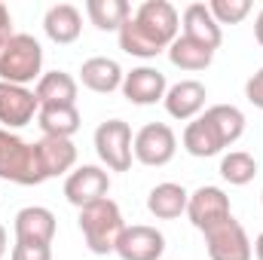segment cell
<instances>
[{"mask_svg":"<svg viewBox=\"0 0 263 260\" xmlns=\"http://www.w3.org/2000/svg\"><path fill=\"white\" fill-rule=\"evenodd\" d=\"M123 67L120 62L107 59V55H95V59H86L80 67V83L98 95H110L117 89H123Z\"/></svg>","mask_w":263,"mask_h":260,"instance_id":"2e32d148","label":"cell"},{"mask_svg":"<svg viewBox=\"0 0 263 260\" xmlns=\"http://www.w3.org/2000/svg\"><path fill=\"white\" fill-rule=\"evenodd\" d=\"M202 236H205V251H208L211 260H251L254 257L251 239H248L245 227L236 217L220 220L217 227L205 230Z\"/></svg>","mask_w":263,"mask_h":260,"instance_id":"52a82bcc","label":"cell"},{"mask_svg":"<svg viewBox=\"0 0 263 260\" xmlns=\"http://www.w3.org/2000/svg\"><path fill=\"white\" fill-rule=\"evenodd\" d=\"M132 153L141 165L159 169L168 165L178 153V135L165 123H147L144 129H138L135 141H132Z\"/></svg>","mask_w":263,"mask_h":260,"instance_id":"8992f818","label":"cell"},{"mask_svg":"<svg viewBox=\"0 0 263 260\" xmlns=\"http://www.w3.org/2000/svg\"><path fill=\"white\" fill-rule=\"evenodd\" d=\"M43 31H46V37H49L52 43L67 46V43H73V40L80 37V31H83V15H80V9H77L73 3H55V6H49L46 15H43Z\"/></svg>","mask_w":263,"mask_h":260,"instance_id":"d6986e66","label":"cell"},{"mask_svg":"<svg viewBox=\"0 0 263 260\" xmlns=\"http://www.w3.org/2000/svg\"><path fill=\"white\" fill-rule=\"evenodd\" d=\"M132 129L126 120H104L95 129V153L107 165V172H129L132 169Z\"/></svg>","mask_w":263,"mask_h":260,"instance_id":"5b68a950","label":"cell"},{"mask_svg":"<svg viewBox=\"0 0 263 260\" xmlns=\"http://www.w3.org/2000/svg\"><path fill=\"white\" fill-rule=\"evenodd\" d=\"M257 175V159L245 150H230L223 159H220V178L233 187H245L251 184Z\"/></svg>","mask_w":263,"mask_h":260,"instance_id":"484cf974","label":"cell"},{"mask_svg":"<svg viewBox=\"0 0 263 260\" xmlns=\"http://www.w3.org/2000/svg\"><path fill=\"white\" fill-rule=\"evenodd\" d=\"M43 77V46L31 34H12L0 49V83L28 86Z\"/></svg>","mask_w":263,"mask_h":260,"instance_id":"277c9868","label":"cell"},{"mask_svg":"<svg viewBox=\"0 0 263 260\" xmlns=\"http://www.w3.org/2000/svg\"><path fill=\"white\" fill-rule=\"evenodd\" d=\"M34 144H37V156H40V165H43L46 181L73 172V165H77V147H73L70 138H46L43 135Z\"/></svg>","mask_w":263,"mask_h":260,"instance_id":"e0dca14e","label":"cell"},{"mask_svg":"<svg viewBox=\"0 0 263 260\" xmlns=\"http://www.w3.org/2000/svg\"><path fill=\"white\" fill-rule=\"evenodd\" d=\"M187 217H190V224L196 227L199 233H205V230L217 227L220 220L233 217L230 196L223 193L220 187H211V184L199 187V190L190 193V202H187Z\"/></svg>","mask_w":263,"mask_h":260,"instance_id":"30bf717a","label":"cell"},{"mask_svg":"<svg viewBox=\"0 0 263 260\" xmlns=\"http://www.w3.org/2000/svg\"><path fill=\"white\" fill-rule=\"evenodd\" d=\"M6 245H9V239H6V227L0 224V260L6 257Z\"/></svg>","mask_w":263,"mask_h":260,"instance_id":"1f68e13d","label":"cell"},{"mask_svg":"<svg viewBox=\"0 0 263 260\" xmlns=\"http://www.w3.org/2000/svg\"><path fill=\"white\" fill-rule=\"evenodd\" d=\"M187 202H190V193L181 187V184H156L150 193H147V211L159 220H175L181 214H187Z\"/></svg>","mask_w":263,"mask_h":260,"instance_id":"44dd1931","label":"cell"},{"mask_svg":"<svg viewBox=\"0 0 263 260\" xmlns=\"http://www.w3.org/2000/svg\"><path fill=\"white\" fill-rule=\"evenodd\" d=\"M77 224H80V233H83L86 248L92 254H114L117 251V239L126 230L123 211H120V205L110 196L101 199V202H95V205L80 208Z\"/></svg>","mask_w":263,"mask_h":260,"instance_id":"7a4b0ae2","label":"cell"},{"mask_svg":"<svg viewBox=\"0 0 263 260\" xmlns=\"http://www.w3.org/2000/svg\"><path fill=\"white\" fill-rule=\"evenodd\" d=\"M251 248H254V257H257V260H263V233L257 236V242H254Z\"/></svg>","mask_w":263,"mask_h":260,"instance_id":"d6a6232c","label":"cell"},{"mask_svg":"<svg viewBox=\"0 0 263 260\" xmlns=\"http://www.w3.org/2000/svg\"><path fill=\"white\" fill-rule=\"evenodd\" d=\"M86 15L98 31H117L132 18V6L126 0H86Z\"/></svg>","mask_w":263,"mask_h":260,"instance_id":"cb8c5ba5","label":"cell"},{"mask_svg":"<svg viewBox=\"0 0 263 260\" xmlns=\"http://www.w3.org/2000/svg\"><path fill=\"white\" fill-rule=\"evenodd\" d=\"M217 25H239L251 12V0H211L208 3Z\"/></svg>","mask_w":263,"mask_h":260,"instance_id":"4316f807","label":"cell"},{"mask_svg":"<svg viewBox=\"0 0 263 260\" xmlns=\"http://www.w3.org/2000/svg\"><path fill=\"white\" fill-rule=\"evenodd\" d=\"M165 92H168V83H165V73L159 67L141 65V67H132L123 77V95L132 104H141V107L156 104V101L165 98Z\"/></svg>","mask_w":263,"mask_h":260,"instance_id":"4fadbf2b","label":"cell"},{"mask_svg":"<svg viewBox=\"0 0 263 260\" xmlns=\"http://www.w3.org/2000/svg\"><path fill=\"white\" fill-rule=\"evenodd\" d=\"M165 52H168V62H172V65L181 67V70H190V73L205 70V67L214 62V49L202 46V43L184 37V34H178V40H175Z\"/></svg>","mask_w":263,"mask_h":260,"instance_id":"603a6c76","label":"cell"},{"mask_svg":"<svg viewBox=\"0 0 263 260\" xmlns=\"http://www.w3.org/2000/svg\"><path fill=\"white\" fill-rule=\"evenodd\" d=\"M205 98H208V92L199 80H181V83L168 86L162 104L172 120H196L205 110Z\"/></svg>","mask_w":263,"mask_h":260,"instance_id":"9a60e30c","label":"cell"},{"mask_svg":"<svg viewBox=\"0 0 263 260\" xmlns=\"http://www.w3.org/2000/svg\"><path fill=\"white\" fill-rule=\"evenodd\" d=\"M260 202H263V193H260Z\"/></svg>","mask_w":263,"mask_h":260,"instance_id":"836d02e7","label":"cell"},{"mask_svg":"<svg viewBox=\"0 0 263 260\" xmlns=\"http://www.w3.org/2000/svg\"><path fill=\"white\" fill-rule=\"evenodd\" d=\"M245 98H248L257 110H263V67H257V70L248 77V83H245Z\"/></svg>","mask_w":263,"mask_h":260,"instance_id":"f1b7e54d","label":"cell"},{"mask_svg":"<svg viewBox=\"0 0 263 260\" xmlns=\"http://www.w3.org/2000/svg\"><path fill=\"white\" fill-rule=\"evenodd\" d=\"M254 37H257V43L263 46V9L257 12V18H254Z\"/></svg>","mask_w":263,"mask_h":260,"instance_id":"4dcf8cb0","label":"cell"},{"mask_svg":"<svg viewBox=\"0 0 263 260\" xmlns=\"http://www.w3.org/2000/svg\"><path fill=\"white\" fill-rule=\"evenodd\" d=\"M12 40V15L6 9V3H0V49Z\"/></svg>","mask_w":263,"mask_h":260,"instance_id":"f546056e","label":"cell"},{"mask_svg":"<svg viewBox=\"0 0 263 260\" xmlns=\"http://www.w3.org/2000/svg\"><path fill=\"white\" fill-rule=\"evenodd\" d=\"M117 254L123 260H159L165 254V236L147 224L126 227L117 239Z\"/></svg>","mask_w":263,"mask_h":260,"instance_id":"7c38bea8","label":"cell"},{"mask_svg":"<svg viewBox=\"0 0 263 260\" xmlns=\"http://www.w3.org/2000/svg\"><path fill=\"white\" fill-rule=\"evenodd\" d=\"M181 31H184V37L196 40V43L208 46V49H217V46L223 43L220 25L214 22L208 3H190V6L184 9V15H181Z\"/></svg>","mask_w":263,"mask_h":260,"instance_id":"ac0fdd59","label":"cell"},{"mask_svg":"<svg viewBox=\"0 0 263 260\" xmlns=\"http://www.w3.org/2000/svg\"><path fill=\"white\" fill-rule=\"evenodd\" d=\"M110 193V175L101 165H77L65 178V199L73 208L95 205Z\"/></svg>","mask_w":263,"mask_h":260,"instance_id":"ba28073f","label":"cell"},{"mask_svg":"<svg viewBox=\"0 0 263 260\" xmlns=\"http://www.w3.org/2000/svg\"><path fill=\"white\" fill-rule=\"evenodd\" d=\"M55 214L43 205H25L15 214V242H28V245H52L55 239Z\"/></svg>","mask_w":263,"mask_h":260,"instance_id":"5bb4252c","label":"cell"},{"mask_svg":"<svg viewBox=\"0 0 263 260\" xmlns=\"http://www.w3.org/2000/svg\"><path fill=\"white\" fill-rule=\"evenodd\" d=\"M132 18H135V22H138L162 49H168V46L178 40L181 15H178V9H175L168 0H144Z\"/></svg>","mask_w":263,"mask_h":260,"instance_id":"9c48e42d","label":"cell"},{"mask_svg":"<svg viewBox=\"0 0 263 260\" xmlns=\"http://www.w3.org/2000/svg\"><path fill=\"white\" fill-rule=\"evenodd\" d=\"M245 135V114L236 104H211L205 114L187 123L184 150L196 159L217 156L223 147L236 144Z\"/></svg>","mask_w":263,"mask_h":260,"instance_id":"6da1fadb","label":"cell"},{"mask_svg":"<svg viewBox=\"0 0 263 260\" xmlns=\"http://www.w3.org/2000/svg\"><path fill=\"white\" fill-rule=\"evenodd\" d=\"M37 126L46 138H73L80 132V110L77 104H59V107H40Z\"/></svg>","mask_w":263,"mask_h":260,"instance_id":"7402d4cb","label":"cell"},{"mask_svg":"<svg viewBox=\"0 0 263 260\" xmlns=\"http://www.w3.org/2000/svg\"><path fill=\"white\" fill-rule=\"evenodd\" d=\"M0 181H12L22 187H37L46 181L37 144L22 141L9 129H0Z\"/></svg>","mask_w":263,"mask_h":260,"instance_id":"3957f363","label":"cell"},{"mask_svg":"<svg viewBox=\"0 0 263 260\" xmlns=\"http://www.w3.org/2000/svg\"><path fill=\"white\" fill-rule=\"evenodd\" d=\"M40 104L34 89L28 86H12V83H0V123L3 129H22L28 123H34Z\"/></svg>","mask_w":263,"mask_h":260,"instance_id":"8fae6325","label":"cell"},{"mask_svg":"<svg viewBox=\"0 0 263 260\" xmlns=\"http://www.w3.org/2000/svg\"><path fill=\"white\" fill-rule=\"evenodd\" d=\"M9 260H52V245H28V242H15Z\"/></svg>","mask_w":263,"mask_h":260,"instance_id":"83f0119b","label":"cell"},{"mask_svg":"<svg viewBox=\"0 0 263 260\" xmlns=\"http://www.w3.org/2000/svg\"><path fill=\"white\" fill-rule=\"evenodd\" d=\"M40 107H59V104H77V80L67 70H46L34 86Z\"/></svg>","mask_w":263,"mask_h":260,"instance_id":"ffe728a7","label":"cell"},{"mask_svg":"<svg viewBox=\"0 0 263 260\" xmlns=\"http://www.w3.org/2000/svg\"><path fill=\"white\" fill-rule=\"evenodd\" d=\"M117 37H120V49H123L126 55H135V59H156L159 52H165L135 18H129V22L120 28Z\"/></svg>","mask_w":263,"mask_h":260,"instance_id":"d4e9b609","label":"cell"}]
</instances>
